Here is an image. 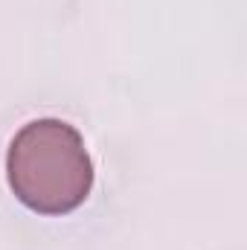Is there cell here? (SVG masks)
Returning <instances> with one entry per match:
<instances>
[{"label":"cell","instance_id":"obj_1","mask_svg":"<svg viewBox=\"0 0 247 250\" xmlns=\"http://www.w3.org/2000/svg\"><path fill=\"white\" fill-rule=\"evenodd\" d=\"M6 184L38 215H67L93 189V160L79 128L56 117L26 123L9 143Z\"/></svg>","mask_w":247,"mask_h":250}]
</instances>
